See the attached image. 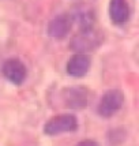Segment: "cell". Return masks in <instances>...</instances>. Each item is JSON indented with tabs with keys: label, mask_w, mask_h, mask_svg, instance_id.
<instances>
[{
	"label": "cell",
	"mask_w": 139,
	"mask_h": 146,
	"mask_svg": "<svg viewBox=\"0 0 139 146\" xmlns=\"http://www.w3.org/2000/svg\"><path fill=\"white\" fill-rule=\"evenodd\" d=\"M101 34L95 29H82L81 32L75 34L71 42H70V48L72 51L79 52V53H86L89 51H93L97 48L100 42H101Z\"/></svg>",
	"instance_id": "6da1fadb"
},
{
	"label": "cell",
	"mask_w": 139,
	"mask_h": 146,
	"mask_svg": "<svg viewBox=\"0 0 139 146\" xmlns=\"http://www.w3.org/2000/svg\"><path fill=\"white\" fill-rule=\"evenodd\" d=\"M78 128V120L74 115H57L45 123L44 133L46 135H59L63 133H72Z\"/></svg>",
	"instance_id": "7a4b0ae2"
},
{
	"label": "cell",
	"mask_w": 139,
	"mask_h": 146,
	"mask_svg": "<svg viewBox=\"0 0 139 146\" xmlns=\"http://www.w3.org/2000/svg\"><path fill=\"white\" fill-rule=\"evenodd\" d=\"M123 102H124V96L120 90H108L102 96L101 101L98 104V113L102 117H111L123 107Z\"/></svg>",
	"instance_id": "3957f363"
},
{
	"label": "cell",
	"mask_w": 139,
	"mask_h": 146,
	"mask_svg": "<svg viewBox=\"0 0 139 146\" xmlns=\"http://www.w3.org/2000/svg\"><path fill=\"white\" fill-rule=\"evenodd\" d=\"M74 23V17L70 14H59L52 19L48 25V34L52 38L62 40L70 33Z\"/></svg>",
	"instance_id": "277c9868"
},
{
	"label": "cell",
	"mask_w": 139,
	"mask_h": 146,
	"mask_svg": "<svg viewBox=\"0 0 139 146\" xmlns=\"http://www.w3.org/2000/svg\"><path fill=\"white\" fill-rule=\"evenodd\" d=\"M3 75L14 85H21L23 83L27 75V70H26L25 64L22 63L19 59H8L3 64Z\"/></svg>",
	"instance_id": "5b68a950"
},
{
	"label": "cell",
	"mask_w": 139,
	"mask_h": 146,
	"mask_svg": "<svg viewBox=\"0 0 139 146\" xmlns=\"http://www.w3.org/2000/svg\"><path fill=\"white\" fill-rule=\"evenodd\" d=\"M108 11L109 18L115 25H124L131 17V7L128 0H111Z\"/></svg>",
	"instance_id": "8992f818"
},
{
	"label": "cell",
	"mask_w": 139,
	"mask_h": 146,
	"mask_svg": "<svg viewBox=\"0 0 139 146\" xmlns=\"http://www.w3.org/2000/svg\"><path fill=\"white\" fill-rule=\"evenodd\" d=\"M63 101L67 108L83 109L87 105V90L83 88H67L63 90Z\"/></svg>",
	"instance_id": "52a82bcc"
},
{
	"label": "cell",
	"mask_w": 139,
	"mask_h": 146,
	"mask_svg": "<svg viewBox=\"0 0 139 146\" xmlns=\"http://www.w3.org/2000/svg\"><path fill=\"white\" fill-rule=\"evenodd\" d=\"M91 66V59L86 53H75L67 63V72L68 75L75 78H82L87 74L89 68Z\"/></svg>",
	"instance_id": "ba28073f"
},
{
	"label": "cell",
	"mask_w": 139,
	"mask_h": 146,
	"mask_svg": "<svg viewBox=\"0 0 139 146\" xmlns=\"http://www.w3.org/2000/svg\"><path fill=\"white\" fill-rule=\"evenodd\" d=\"M108 139H109V142H111V145L117 146L126 139V133H124L123 130H119V128L112 130L111 133L108 134Z\"/></svg>",
	"instance_id": "9c48e42d"
},
{
	"label": "cell",
	"mask_w": 139,
	"mask_h": 146,
	"mask_svg": "<svg viewBox=\"0 0 139 146\" xmlns=\"http://www.w3.org/2000/svg\"><path fill=\"white\" fill-rule=\"evenodd\" d=\"M76 146H100V145L93 139H85V141H82V142H79Z\"/></svg>",
	"instance_id": "30bf717a"
}]
</instances>
